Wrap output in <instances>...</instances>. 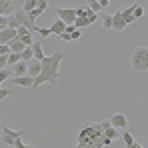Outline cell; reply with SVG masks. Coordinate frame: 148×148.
I'll use <instances>...</instances> for the list:
<instances>
[{
	"label": "cell",
	"mask_w": 148,
	"mask_h": 148,
	"mask_svg": "<svg viewBox=\"0 0 148 148\" xmlns=\"http://www.w3.org/2000/svg\"><path fill=\"white\" fill-rule=\"evenodd\" d=\"M12 92L10 90H6V88H0V100H4V98H8Z\"/></svg>",
	"instance_id": "obj_35"
},
{
	"label": "cell",
	"mask_w": 148,
	"mask_h": 148,
	"mask_svg": "<svg viewBox=\"0 0 148 148\" xmlns=\"http://www.w3.org/2000/svg\"><path fill=\"white\" fill-rule=\"evenodd\" d=\"M14 38H18V32L12 30V28H6V30L0 32V44H4V46H8Z\"/></svg>",
	"instance_id": "obj_8"
},
{
	"label": "cell",
	"mask_w": 148,
	"mask_h": 148,
	"mask_svg": "<svg viewBox=\"0 0 148 148\" xmlns=\"http://www.w3.org/2000/svg\"><path fill=\"white\" fill-rule=\"evenodd\" d=\"M8 54H10V46L0 44V56H8Z\"/></svg>",
	"instance_id": "obj_34"
},
{
	"label": "cell",
	"mask_w": 148,
	"mask_h": 148,
	"mask_svg": "<svg viewBox=\"0 0 148 148\" xmlns=\"http://www.w3.org/2000/svg\"><path fill=\"white\" fill-rule=\"evenodd\" d=\"M10 80H12L16 86H24V88H32V84H34V78H32V76H22V78H14V76H12Z\"/></svg>",
	"instance_id": "obj_14"
},
{
	"label": "cell",
	"mask_w": 148,
	"mask_h": 148,
	"mask_svg": "<svg viewBox=\"0 0 148 148\" xmlns=\"http://www.w3.org/2000/svg\"><path fill=\"white\" fill-rule=\"evenodd\" d=\"M104 132H102V124L88 122L82 124L76 144H72L70 148H104Z\"/></svg>",
	"instance_id": "obj_2"
},
{
	"label": "cell",
	"mask_w": 148,
	"mask_h": 148,
	"mask_svg": "<svg viewBox=\"0 0 148 148\" xmlns=\"http://www.w3.org/2000/svg\"><path fill=\"white\" fill-rule=\"evenodd\" d=\"M80 36H82V30H74L72 32V40H78Z\"/></svg>",
	"instance_id": "obj_37"
},
{
	"label": "cell",
	"mask_w": 148,
	"mask_h": 148,
	"mask_svg": "<svg viewBox=\"0 0 148 148\" xmlns=\"http://www.w3.org/2000/svg\"><path fill=\"white\" fill-rule=\"evenodd\" d=\"M14 18H16L18 26H24V28H28V30H30V34H36V28H38V26H36L34 22H32V20H30V16L26 14L24 10H18V12H14Z\"/></svg>",
	"instance_id": "obj_5"
},
{
	"label": "cell",
	"mask_w": 148,
	"mask_h": 148,
	"mask_svg": "<svg viewBox=\"0 0 148 148\" xmlns=\"http://www.w3.org/2000/svg\"><path fill=\"white\" fill-rule=\"evenodd\" d=\"M100 2V8H106V6H108V4H110V2H108V0H98Z\"/></svg>",
	"instance_id": "obj_38"
},
{
	"label": "cell",
	"mask_w": 148,
	"mask_h": 148,
	"mask_svg": "<svg viewBox=\"0 0 148 148\" xmlns=\"http://www.w3.org/2000/svg\"><path fill=\"white\" fill-rule=\"evenodd\" d=\"M12 76H14V74H12V70H8V68H6V70H0V88H2V82L8 80V78H12Z\"/></svg>",
	"instance_id": "obj_23"
},
{
	"label": "cell",
	"mask_w": 148,
	"mask_h": 148,
	"mask_svg": "<svg viewBox=\"0 0 148 148\" xmlns=\"http://www.w3.org/2000/svg\"><path fill=\"white\" fill-rule=\"evenodd\" d=\"M36 6H38V0H26L24 4H22V10H24L26 14H30L32 10H36Z\"/></svg>",
	"instance_id": "obj_19"
},
{
	"label": "cell",
	"mask_w": 148,
	"mask_h": 148,
	"mask_svg": "<svg viewBox=\"0 0 148 148\" xmlns=\"http://www.w3.org/2000/svg\"><path fill=\"white\" fill-rule=\"evenodd\" d=\"M102 24H104V30H112V14H104Z\"/></svg>",
	"instance_id": "obj_21"
},
{
	"label": "cell",
	"mask_w": 148,
	"mask_h": 148,
	"mask_svg": "<svg viewBox=\"0 0 148 148\" xmlns=\"http://www.w3.org/2000/svg\"><path fill=\"white\" fill-rule=\"evenodd\" d=\"M2 128V142L6 144V146H14V142L18 140V138H22V130H12V128H8V126H0Z\"/></svg>",
	"instance_id": "obj_4"
},
{
	"label": "cell",
	"mask_w": 148,
	"mask_h": 148,
	"mask_svg": "<svg viewBox=\"0 0 148 148\" xmlns=\"http://www.w3.org/2000/svg\"><path fill=\"white\" fill-rule=\"evenodd\" d=\"M102 124V132H104V138H108V140H116L118 138V130L110 124V120H104V122H100Z\"/></svg>",
	"instance_id": "obj_7"
},
{
	"label": "cell",
	"mask_w": 148,
	"mask_h": 148,
	"mask_svg": "<svg viewBox=\"0 0 148 148\" xmlns=\"http://www.w3.org/2000/svg\"><path fill=\"white\" fill-rule=\"evenodd\" d=\"M14 148H34V146H28V144L22 142V138H18V140L14 142Z\"/></svg>",
	"instance_id": "obj_33"
},
{
	"label": "cell",
	"mask_w": 148,
	"mask_h": 148,
	"mask_svg": "<svg viewBox=\"0 0 148 148\" xmlns=\"http://www.w3.org/2000/svg\"><path fill=\"white\" fill-rule=\"evenodd\" d=\"M36 34H40L42 38H48V36H52V30L50 28H36Z\"/></svg>",
	"instance_id": "obj_28"
},
{
	"label": "cell",
	"mask_w": 148,
	"mask_h": 148,
	"mask_svg": "<svg viewBox=\"0 0 148 148\" xmlns=\"http://www.w3.org/2000/svg\"><path fill=\"white\" fill-rule=\"evenodd\" d=\"M142 16H144V10H142L140 4H136V8H134V20H140Z\"/></svg>",
	"instance_id": "obj_29"
},
{
	"label": "cell",
	"mask_w": 148,
	"mask_h": 148,
	"mask_svg": "<svg viewBox=\"0 0 148 148\" xmlns=\"http://www.w3.org/2000/svg\"><path fill=\"white\" fill-rule=\"evenodd\" d=\"M122 140H124V144H126V148H130L134 142H136V140H134V136H132L130 132H124V134H122Z\"/></svg>",
	"instance_id": "obj_22"
},
{
	"label": "cell",
	"mask_w": 148,
	"mask_h": 148,
	"mask_svg": "<svg viewBox=\"0 0 148 148\" xmlns=\"http://www.w3.org/2000/svg\"><path fill=\"white\" fill-rule=\"evenodd\" d=\"M16 32H18V38H22V36H26V34H30V30H28V28H24V26H20Z\"/></svg>",
	"instance_id": "obj_32"
},
{
	"label": "cell",
	"mask_w": 148,
	"mask_h": 148,
	"mask_svg": "<svg viewBox=\"0 0 148 148\" xmlns=\"http://www.w3.org/2000/svg\"><path fill=\"white\" fill-rule=\"evenodd\" d=\"M20 58H22V62H32L34 60V52H32V46L30 48H26L22 54H20Z\"/></svg>",
	"instance_id": "obj_20"
},
{
	"label": "cell",
	"mask_w": 148,
	"mask_h": 148,
	"mask_svg": "<svg viewBox=\"0 0 148 148\" xmlns=\"http://www.w3.org/2000/svg\"><path fill=\"white\" fill-rule=\"evenodd\" d=\"M62 60H64L62 52H54V54L46 56L42 60V72H40L38 78H34L32 88L36 90L42 84H54V82H58V78H60V62Z\"/></svg>",
	"instance_id": "obj_1"
},
{
	"label": "cell",
	"mask_w": 148,
	"mask_h": 148,
	"mask_svg": "<svg viewBox=\"0 0 148 148\" xmlns=\"http://www.w3.org/2000/svg\"><path fill=\"white\" fill-rule=\"evenodd\" d=\"M90 10H92L94 14H98V12H100V2H98V0H94V2H90Z\"/></svg>",
	"instance_id": "obj_30"
},
{
	"label": "cell",
	"mask_w": 148,
	"mask_h": 148,
	"mask_svg": "<svg viewBox=\"0 0 148 148\" xmlns=\"http://www.w3.org/2000/svg\"><path fill=\"white\" fill-rule=\"evenodd\" d=\"M136 4H138V2H136ZM136 4H132V6H128V8L120 10V14H122V18H124V22H126L128 26L136 22V20H134V8H136Z\"/></svg>",
	"instance_id": "obj_10"
},
{
	"label": "cell",
	"mask_w": 148,
	"mask_h": 148,
	"mask_svg": "<svg viewBox=\"0 0 148 148\" xmlns=\"http://www.w3.org/2000/svg\"><path fill=\"white\" fill-rule=\"evenodd\" d=\"M20 40H22V44H24L26 48H30V46L34 44V36H32V34H26V36H22V38H20Z\"/></svg>",
	"instance_id": "obj_27"
},
{
	"label": "cell",
	"mask_w": 148,
	"mask_h": 148,
	"mask_svg": "<svg viewBox=\"0 0 148 148\" xmlns=\"http://www.w3.org/2000/svg\"><path fill=\"white\" fill-rule=\"evenodd\" d=\"M0 126H2V116H0Z\"/></svg>",
	"instance_id": "obj_39"
},
{
	"label": "cell",
	"mask_w": 148,
	"mask_h": 148,
	"mask_svg": "<svg viewBox=\"0 0 148 148\" xmlns=\"http://www.w3.org/2000/svg\"><path fill=\"white\" fill-rule=\"evenodd\" d=\"M86 26H90L86 18H76V22H74V28H76V30H82V28H86Z\"/></svg>",
	"instance_id": "obj_26"
},
{
	"label": "cell",
	"mask_w": 148,
	"mask_h": 148,
	"mask_svg": "<svg viewBox=\"0 0 148 148\" xmlns=\"http://www.w3.org/2000/svg\"><path fill=\"white\" fill-rule=\"evenodd\" d=\"M56 14H58V20H62L66 26H74V22H76V10L74 8H58Z\"/></svg>",
	"instance_id": "obj_6"
},
{
	"label": "cell",
	"mask_w": 148,
	"mask_h": 148,
	"mask_svg": "<svg viewBox=\"0 0 148 148\" xmlns=\"http://www.w3.org/2000/svg\"><path fill=\"white\" fill-rule=\"evenodd\" d=\"M110 124H112L116 130H120V128H126V126H128V118L118 112V114H114V116L110 118Z\"/></svg>",
	"instance_id": "obj_9"
},
{
	"label": "cell",
	"mask_w": 148,
	"mask_h": 148,
	"mask_svg": "<svg viewBox=\"0 0 148 148\" xmlns=\"http://www.w3.org/2000/svg\"><path fill=\"white\" fill-rule=\"evenodd\" d=\"M130 64L136 72H146L148 70V46H138L130 56Z\"/></svg>",
	"instance_id": "obj_3"
},
{
	"label": "cell",
	"mask_w": 148,
	"mask_h": 148,
	"mask_svg": "<svg viewBox=\"0 0 148 148\" xmlns=\"http://www.w3.org/2000/svg\"><path fill=\"white\" fill-rule=\"evenodd\" d=\"M12 74H14V78L28 76V62H18L16 66H12Z\"/></svg>",
	"instance_id": "obj_13"
},
{
	"label": "cell",
	"mask_w": 148,
	"mask_h": 148,
	"mask_svg": "<svg viewBox=\"0 0 148 148\" xmlns=\"http://www.w3.org/2000/svg\"><path fill=\"white\" fill-rule=\"evenodd\" d=\"M76 10V18H86V8H74Z\"/></svg>",
	"instance_id": "obj_31"
},
{
	"label": "cell",
	"mask_w": 148,
	"mask_h": 148,
	"mask_svg": "<svg viewBox=\"0 0 148 148\" xmlns=\"http://www.w3.org/2000/svg\"><path fill=\"white\" fill-rule=\"evenodd\" d=\"M8 46H10V52H12V54H22V52L26 50V46L22 44V40H20V38H14Z\"/></svg>",
	"instance_id": "obj_17"
},
{
	"label": "cell",
	"mask_w": 148,
	"mask_h": 148,
	"mask_svg": "<svg viewBox=\"0 0 148 148\" xmlns=\"http://www.w3.org/2000/svg\"><path fill=\"white\" fill-rule=\"evenodd\" d=\"M126 26H128V24L124 22V18H122V14H120V12L112 14V30H116V32H122Z\"/></svg>",
	"instance_id": "obj_11"
},
{
	"label": "cell",
	"mask_w": 148,
	"mask_h": 148,
	"mask_svg": "<svg viewBox=\"0 0 148 148\" xmlns=\"http://www.w3.org/2000/svg\"><path fill=\"white\" fill-rule=\"evenodd\" d=\"M32 52H34V60L42 62L46 56H44V50H42V42H34L32 44Z\"/></svg>",
	"instance_id": "obj_18"
},
{
	"label": "cell",
	"mask_w": 148,
	"mask_h": 148,
	"mask_svg": "<svg viewBox=\"0 0 148 148\" xmlns=\"http://www.w3.org/2000/svg\"><path fill=\"white\" fill-rule=\"evenodd\" d=\"M86 20H88V24H94L98 20V14H94L90 8H86Z\"/></svg>",
	"instance_id": "obj_24"
},
{
	"label": "cell",
	"mask_w": 148,
	"mask_h": 148,
	"mask_svg": "<svg viewBox=\"0 0 148 148\" xmlns=\"http://www.w3.org/2000/svg\"><path fill=\"white\" fill-rule=\"evenodd\" d=\"M60 38H62V40H66V42H70V40H72V34L64 32V34H60Z\"/></svg>",
	"instance_id": "obj_36"
},
{
	"label": "cell",
	"mask_w": 148,
	"mask_h": 148,
	"mask_svg": "<svg viewBox=\"0 0 148 148\" xmlns=\"http://www.w3.org/2000/svg\"><path fill=\"white\" fill-rule=\"evenodd\" d=\"M18 62H22L20 54H12V52H10V56H8V64H10V66H16Z\"/></svg>",
	"instance_id": "obj_25"
},
{
	"label": "cell",
	"mask_w": 148,
	"mask_h": 148,
	"mask_svg": "<svg viewBox=\"0 0 148 148\" xmlns=\"http://www.w3.org/2000/svg\"><path fill=\"white\" fill-rule=\"evenodd\" d=\"M12 8H14V4H12L10 0H0V16H10V14H14Z\"/></svg>",
	"instance_id": "obj_15"
},
{
	"label": "cell",
	"mask_w": 148,
	"mask_h": 148,
	"mask_svg": "<svg viewBox=\"0 0 148 148\" xmlns=\"http://www.w3.org/2000/svg\"><path fill=\"white\" fill-rule=\"evenodd\" d=\"M12 148H14V146H12Z\"/></svg>",
	"instance_id": "obj_40"
},
{
	"label": "cell",
	"mask_w": 148,
	"mask_h": 148,
	"mask_svg": "<svg viewBox=\"0 0 148 148\" xmlns=\"http://www.w3.org/2000/svg\"><path fill=\"white\" fill-rule=\"evenodd\" d=\"M42 72V62H38V60H32V62H28V76H32V78H38Z\"/></svg>",
	"instance_id": "obj_12"
},
{
	"label": "cell",
	"mask_w": 148,
	"mask_h": 148,
	"mask_svg": "<svg viewBox=\"0 0 148 148\" xmlns=\"http://www.w3.org/2000/svg\"><path fill=\"white\" fill-rule=\"evenodd\" d=\"M50 30H52V34H56V36H60V34H64L66 32V24L62 22V20H54L52 24H50Z\"/></svg>",
	"instance_id": "obj_16"
}]
</instances>
